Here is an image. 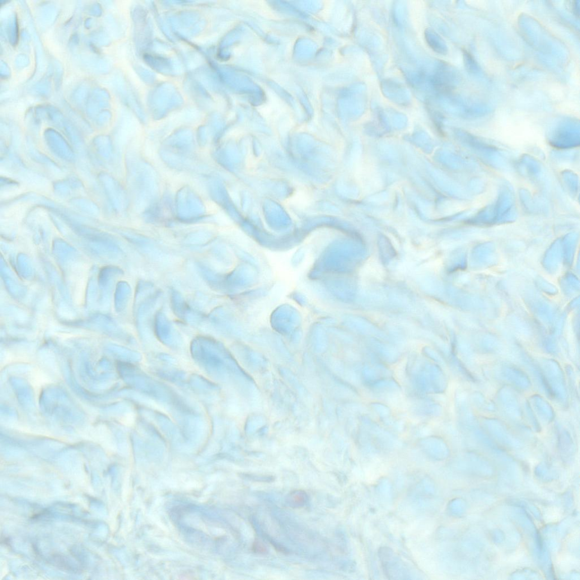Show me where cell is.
<instances>
[{
  "label": "cell",
  "instance_id": "3957f363",
  "mask_svg": "<svg viewBox=\"0 0 580 580\" xmlns=\"http://www.w3.org/2000/svg\"><path fill=\"white\" fill-rule=\"evenodd\" d=\"M313 201V195L311 190L306 186H301L298 188L293 195L290 196L285 204L292 206L297 209L303 210L310 206Z\"/></svg>",
  "mask_w": 580,
  "mask_h": 580
},
{
  "label": "cell",
  "instance_id": "8992f818",
  "mask_svg": "<svg viewBox=\"0 0 580 580\" xmlns=\"http://www.w3.org/2000/svg\"><path fill=\"white\" fill-rule=\"evenodd\" d=\"M252 550L254 553L259 554H264L267 552L265 546L260 542H254L252 546Z\"/></svg>",
  "mask_w": 580,
  "mask_h": 580
},
{
  "label": "cell",
  "instance_id": "52a82bcc",
  "mask_svg": "<svg viewBox=\"0 0 580 580\" xmlns=\"http://www.w3.org/2000/svg\"><path fill=\"white\" fill-rule=\"evenodd\" d=\"M271 544H272V545L274 546V548L276 550H277L279 552H280V553H283L285 554H287L288 553V550L286 548H285V547H283V546L280 545L277 543H276V542H273V541L271 542Z\"/></svg>",
  "mask_w": 580,
  "mask_h": 580
},
{
  "label": "cell",
  "instance_id": "5b68a950",
  "mask_svg": "<svg viewBox=\"0 0 580 580\" xmlns=\"http://www.w3.org/2000/svg\"><path fill=\"white\" fill-rule=\"evenodd\" d=\"M198 269L201 275L203 276L206 281L211 286L218 288L221 283V279L217 273L213 272L212 269L202 264L198 265Z\"/></svg>",
  "mask_w": 580,
  "mask_h": 580
},
{
  "label": "cell",
  "instance_id": "7a4b0ae2",
  "mask_svg": "<svg viewBox=\"0 0 580 580\" xmlns=\"http://www.w3.org/2000/svg\"><path fill=\"white\" fill-rule=\"evenodd\" d=\"M171 305L173 311L179 319L189 322H193L196 320L195 313L190 310L184 298L178 292H172Z\"/></svg>",
  "mask_w": 580,
  "mask_h": 580
},
{
  "label": "cell",
  "instance_id": "6da1fadb",
  "mask_svg": "<svg viewBox=\"0 0 580 580\" xmlns=\"http://www.w3.org/2000/svg\"><path fill=\"white\" fill-rule=\"evenodd\" d=\"M154 329L158 338L163 342L170 343L174 339V328L162 312H159L156 314L154 320Z\"/></svg>",
  "mask_w": 580,
  "mask_h": 580
},
{
  "label": "cell",
  "instance_id": "277c9868",
  "mask_svg": "<svg viewBox=\"0 0 580 580\" xmlns=\"http://www.w3.org/2000/svg\"><path fill=\"white\" fill-rule=\"evenodd\" d=\"M308 500L307 494L305 491L297 490L292 491L287 496L286 502L289 507L297 508L305 507Z\"/></svg>",
  "mask_w": 580,
  "mask_h": 580
}]
</instances>
